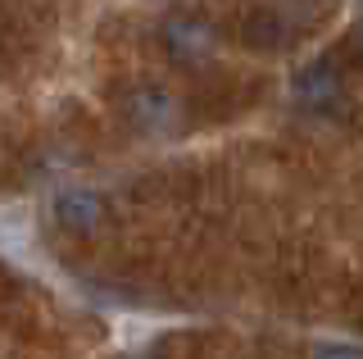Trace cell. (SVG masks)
<instances>
[{"instance_id": "5", "label": "cell", "mask_w": 363, "mask_h": 359, "mask_svg": "<svg viewBox=\"0 0 363 359\" xmlns=\"http://www.w3.org/2000/svg\"><path fill=\"white\" fill-rule=\"evenodd\" d=\"M241 37H245V46H255V50H281L286 37H291V23L277 9H255V14H245Z\"/></svg>"}, {"instance_id": "3", "label": "cell", "mask_w": 363, "mask_h": 359, "mask_svg": "<svg viewBox=\"0 0 363 359\" xmlns=\"http://www.w3.org/2000/svg\"><path fill=\"white\" fill-rule=\"evenodd\" d=\"M123 114H128V123L136 132H145V137H164V132L177 128L182 105L173 100V92H164V87H155V82H141V87L128 92V100H123Z\"/></svg>"}, {"instance_id": "2", "label": "cell", "mask_w": 363, "mask_h": 359, "mask_svg": "<svg viewBox=\"0 0 363 359\" xmlns=\"http://www.w3.org/2000/svg\"><path fill=\"white\" fill-rule=\"evenodd\" d=\"M291 100L295 109L313 118H340L345 114V77L332 60H309L291 77Z\"/></svg>"}, {"instance_id": "1", "label": "cell", "mask_w": 363, "mask_h": 359, "mask_svg": "<svg viewBox=\"0 0 363 359\" xmlns=\"http://www.w3.org/2000/svg\"><path fill=\"white\" fill-rule=\"evenodd\" d=\"M159 46H164V55L177 69L196 73V69H209L213 55H218V28L204 14H186L182 9V14H168L159 23Z\"/></svg>"}, {"instance_id": "4", "label": "cell", "mask_w": 363, "mask_h": 359, "mask_svg": "<svg viewBox=\"0 0 363 359\" xmlns=\"http://www.w3.org/2000/svg\"><path fill=\"white\" fill-rule=\"evenodd\" d=\"M55 219H60V228H68V232H91L105 219V200L96 192H86V187H73V192H64L55 200Z\"/></svg>"}, {"instance_id": "7", "label": "cell", "mask_w": 363, "mask_h": 359, "mask_svg": "<svg viewBox=\"0 0 363 359\" xmlns=\"http://www.w3.org/2000/svg\"><path fill=\"white\" fill-rule=\"evenodd\" d=\"M354 55L363 60V23H359V32H354Z\"/></svg>"}, {"instance_id": "6", "label": "cell", "mask_w": 363, "mask_h": 359, "mask_svg": "<svg viewBox=\"0 0 363 359\" xmlns=\"http://www.w3.org/2000/svg\"><path fill=\"white\" fill-rule=\"evenodd\" d=\"M313 359H363V346L354 341H327V346H318Z\"/></svg>"}]
</instances>
